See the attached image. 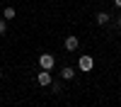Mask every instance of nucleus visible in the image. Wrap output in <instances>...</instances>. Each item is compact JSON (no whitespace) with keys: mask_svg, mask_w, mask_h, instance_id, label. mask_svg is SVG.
<instances>
[{"mask_svg":"<svg viewBox=\"0 0 121 107\" xmlns=\"http://www.w3.org/2000/svg\"><path fill=\"white\" fill-rule=\"evenodd\" d=\"M36 83H39V85H51V75H48V71H39Z\"/></svg>","mask_w":121,"mask_h":107,"instance_id":"7ed1b4c3","label":"nucleus"},{"mask_svg":"<svg viewBox=\"0 0 121 107\" xmlns=\"http://www.w3.org/2000/svg\"><path fill=\"white\" fill-rule=\"evenodd\" d=\"M15 15H17V10H15V7H5V19H12Z\"/></svg>","mask_w":121,"mask_h":107,"instance_id":"0eeeda50","label":"nucleus"},{"mask_svg":"<svg viewBox=\"0 0 121 107\" xmlns=\"http://www.w3.org/2000/svg\"><path fill=\"white\" fill-rule=\"evenodd\" d=\"M5 29H7V24L3 22V19H0V34H5Z\"/></svg>","mask_w":121,"mask_h":107,"instance_id":"1a4fd4ad","label":"nucleus"},{"mask_svg":"<svg viewBox=\"0 0 121 107\" xmlns=\"http://www.w3.org/2000/svg\"><path fill=\"white\" fill-rule=\"evenodd\" d=\"M60 75H63V80H73V78H75V68H70V66H65L63 71H60Z\"/></svg>","mask_w":121,"mask_h":107,"instance_id":"20e7f679","label":"nucleus"},{"mask_svg":"<svg viewBox=\"0 0 121 107\" xmlns=\"http://www.w3.org/2000/svg\"><path fill=\"white\" fill-rule=\"evenodd\" d=\"M51 90L53 93H60V83H51Z\"/></svg>","mask_w":121,"mask_h":107,"instance_id":"6e6552de","label":"nucleus"},{"mask_svg":"<svg viewBox=\"0 0 121 107\" xmlns=\"http://www.w3.org/2000/svg\"><path fill=\"white\" fill-rule=\"evenodd\" d=\"M65 49H68V51H75V49H78V37H68L65 39Z\"/></svg>","mask_w":121,"mask_h":107,"instance_id":"39448f33","label":"nucleus"},{"mask_svg":"<svg viewBox=\"0 0 121 107\" xmlns=\"http://www.w3.org/2000/svg\"><path fill=\"white\" fill-rule=\"evenodd\" d=\"M119 27H121V17H119Z\"/></svg>","mask_w":121,"mask_h":107,"instance_id":"9b49d317","label":"nucleus"},{"mask_svg":"<svg viewBox=\"0 0 121 107\" xmlns=\"http://www.w3.org/2000/svg\"><path fill=\"white\" fill-rule=\"evenodd\" d=\"M97 22H99V24H107V22H109V15H107V12H97Z\"/></svg>","mask_w":121,"mask_h":107,"instance_id":"423d86ee","label":"nucleus"},{"mask_svg":"<svg viewBox=\"0 0 121 107\" xmlns=\"http://www.w3.org/2000/svg\"><path fill=\"white\" fill-rule=\"evenodd\" d=\"M39 66H41V71H51V68L56 66V58L51 54H41L39 56Z\"/></svg>","mask_w":121,"mask_h":107,"instance_id":"f257e3e1","label":"nucleus"},{"mask_svg":"<svg viewBox=\"0 0 121 107\" xmlns=\"http://www.w3.org/2000/svg\"><path fill=\"white\" fill-rule=\"evenodd\" d=\"M114 5H116V7H121V0H114Z\"/></svg>","mask_w":121,"mask_h":107,"instance_id":"9d476101","label":"nucleus"},{"mask_svg":"<svg viewBox=\"0 0 121 107\" xmlns=\"http://www.w3.org/2000/svg\"><path fill=\"white\" fill-rule=\"evenodd\" d=\"M78 68H80V71H92V68H95V61H92V56H80V61H78Z\"/></svg>","mask_w":121,"mask_h":107,"instance_id":"f03ea898","label":"nucleus"}]
</instances>
